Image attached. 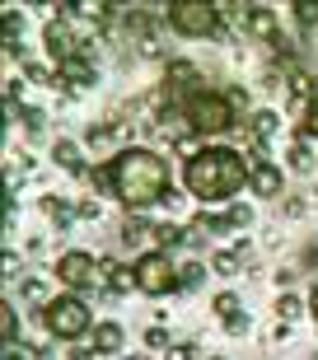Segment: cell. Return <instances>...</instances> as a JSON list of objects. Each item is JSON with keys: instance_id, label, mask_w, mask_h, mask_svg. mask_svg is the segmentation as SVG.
<instances>
[{"instance_id": "1", "label": "cell", "mask_w": 318, "mask_h": 360, "mask_svg": "<svg viewBox=\"0 0 318 360\" xmlns=\"http://www.w3.org/2000/svg\"><path fill=\"white\" fill-rule=\"evenodd\" d=\"M113 192H117L132 211H146L155 201L169 197V169L159 160L155 150H141V146H127L117 150V160H113Z\"/></svg>"}, {"instance_id": "2", "label": "cell", "mask_w": 318, "mask_h": 360, "mask_svg": "<svg viewBox=\"0 0 318 360\" xmlns=\"http://www.w3.org/2000/svg\"><path fill=\"white\" fill-rule=\"evenodd\" d=\"M253 164L229 146H201L197 160H187V192L197 201H225L248 183Z\"/></svg>"}, {"instance_id": "3", "label": "cell", "mask_w": 318, "mask_h": 360, "mask_svg": "<svg viewBox=\"0 0 318 360\" xmlns=\"http://www.w3.org/2000/svg\"><path fill=\"white\" fill-rule=\"evenodd\" d=\"M183 112H187V122H192L197 136H225L229 127H234V103H229V94H215V89L187 94Z\"/></svg>"}, {"instance_id": "4", "label": "cell", "mask_w": 318, "mask_h": 360, "mask_svg": "<svg viewBox=\"0 0 318 360\" xmlns=\"http://www.w3.org/2000/svg\"><path fill=\"white\" fill-rule=\"evenodd\" d=\"M42 323H47L52 337L75 342V337L89 333V304H84L80 295H52V304L42 309Z\"/></svg>"}, {"instance_id": "5", "label": "cell", "mask_w": 318, "mask_h": 360, "mask_svg": "<svg viewBox=\"0 0 318 360\" xmlns=\"http://www.w3.org/2000/svg\"><path fill=\"white\" fill-rule=\"evenodd\" d=\"M164 10H169L164 19L178 33H187V38H211L215 28H220V5H211V0H173Z\"/></svg>"}, {"instance_id": "6", "label": "cell", "mask_w": 318, "mask_h": 360, "mask_svg": "<svg viewBox=\"0 0 318 360\" xmlns=\"http://www.w3.org/2000/svg\"><path fill=\"white\" fill-rule=\"evenodd\" d=\"M136 285L141 295H169V290H183V281H178V267H173L169 253H146L136 257Z\"/></svg>"}, {"instance_id": "7", "label": "cell", "mask_w": 318, "mask_h": 360, "mask_svg": "<svg viewBox=\"0 0 318 360\" xmlns=\"http://www.w3.org/2000/svg\"><path fill=\"white\" fill-rule=\"evenodd\" d=\"M56 276H61V285H70V290H89V285L103 281V267H98L89 253H61Z\"/></svg>"}, {"instance_id": "8", "label": "cell", "mask_w": 318, "mask_h": 360, "mask_svg": "<svg viewBox=\"0 0 318 360\" xmlns=\"http://www.w3.org/2000/svg\"><path fill=\"white\" fill-rule=\"evenodd\" d=\"M243 28H248L253 38L272 42V47H276V42H281V24H276V10H267V5H248V10H243Z\"/></svg>"}, {"instance_id": "9", "label": "cell", "mask_w": 318, "mask_h": 360, "mask_svg": "<svg viewBox=\"0 0 318 360\" xmlns=\"http://www.w3.org/2000/svg\"><path fill=\"white\" fill-rule=\"evenodd\" d=\"M47 52H52L56 61L66 66L70 56H80V52H84V47H75V33H70V28L61 24V19H52V24H47Z\"/></svg>"}, {"instance_id": "10", "label": "cell", "mask_w": 318, "mask_h": 360, "mask_svg": "<svg viewBox=\"0 0 318 360\" xmlns=\"http://www.w3.org/2000/svg\"><path fill=\"white\" fill-rule=\"evenodd\" d=\"M281 169L276 164H267V160H253V174H248V187L257 192V197H281Z\"/></svg>"}, {"instance_id": "11", "label": "cell", "mask_w": 318, "mask_h": 360, "mask_svg": "<svg viewBox=\"0 0 318 360\" xmlns=\"http://www.w3.org/2000/svg\"><path fill=\"white\" fill-rule=\"evenodd\" d=\"M122 342H127V333H122L117 323H98V328H94V351H98V360H113L122 351Z\"/></svg>"}, {"instance_id": "12", "label": "cell", "mask_w": 318, "mask_h": 360, "mask_svg": "<svg viewBox=\"0 0 318 360\" xmlns=\"http://www.w3.org/2000/svg\"><path fill=\"white\" fill-rule=\"evenodd\" d=\"M164 80H169V89H192V94H201L197 84H201V70L192 66V61H169V75H164Z\"/></svg>"}, {"instance_id": "13", "label": "cell", "mask_w": 318, "mask_h": 360, "mask_svg": "<svg viewBox=\"0 0 318 360\" xmlns=\"http://www.w3.org/2000/svg\"><path fill=\"white\" fill-rule=\"evenodd\" d=\"M103 281H108V285H113L117 295L141 290V285H136V267H117V262H103Z\"/></svg>"}, {"instance_id": "14", "label": "cell", "mask_w": 318, "mask_h": 360, "mask_svg": "<svg viewBox=\"0 0 318 360\" xmlns=\"http://www.w3.org/2000/svg\"><path fill=\"white\" fill-rule=\"evenodd\" d=\"M61 84H94V66H89V56H84V52L70 56L66 66H61Z\"/></svg>"}, {"instance_id": "15", "label": "cell", "mask_w": 318, "mask_h": 360, "mask_svg": "<svg viewBox=\"0 0 318 360\" xmlns=\"http://www.w3.org/2000/svg\"><path fill=\"white\" fill-rule=\"evenodd\" d=\"M52 160L61 164L66 174H89V169H84V160H80V150H75V141H56V146H52Z\"/></svg>"}, {"instance_id": "16", "label": "cell", "mask_w": 318, "mask_h": 360, "mask_svg": "<svg viewBox=\"0 0 318 360\" xmlns=\"http://www.w3.org/2000/svg\"><path fill=\"white\" fill-rule=\"evenodd\" d=\"M150 239L159 243V253H164V248H183V243H187V229L173 225V220H164V225H155V234H150Z\"/></svg>"}, {"instance_id": "17", "label": "cell", "mask_w": 318, "mask_h": 360, "mask_svg": "<svg viewBox=\"0 0 318 360\" xmlns=\"http://www.w3.org/2000/svg\"><path fill=\"white\" fill-rule=\"evenodd\" d=\"M211 267H215V276H238L243 271V257L234 248H220V253H211Z\"/></svg>"}, {"instance_id": "18", "label": "cell", "mask_w": 318, "mask_h": 360, "mask_svg": "<svg viewBox=\"0 0 318 360\" xmlns=\"http://www.w3.org/2000/svg\"><path fill=\"white\" fill-rule=\"evenodd\" d=\"M0 337H5V347H19V314H14V304H0Z\"/></svg>"}, {"instance_id": "19", "label": "cell", "mask_w": 318, "mask_h": 360, "mask_svg": "<svg viewBox=\"0 0 318 360\" xmlns=\"http://www.w3.org/2000/svg\"><path fill=\"white\" fill-rule=\"evenodd\" d=\"M272 131H276V112H253V122H248L253 141H262V136H272Z\"/></svg>"}, {"instance_id": "20", "label": "cell", "mask_w": 318, "mask_h": 360, "mask_svg": "<svg viewBox=\"0 0 318 360\" xmlns=\"http://www.w3.org/2000/svg\"><path fill=\"white\" fill-rule=\"evenodd\" d=\"M211 309H215V314H220L225 323L234 319V314H243V309H238V295H229V290H225V295H215V300H211Z\"/></svg>"}, {"instance_id": "21", "label": "cell", "mask_w": 318, "mask_h": 360, "mask_svg": "<svg viewBox=\"0 0 318 360\" xmlns=\"http://www.w3.org/2000/svg\"><path fill=\"white\" fill-rule=\"evenodd\" d=\"M300 309H305V304H300V300L286 290V295L276 300V319H281V323H291V319H300Z\"/></svg>"}, {"instance_id": "22", "label": "cell", "mask_w": 318, "mask_h": 360, "mask_svg": "<svg viewBox=\"0 0 318 360\" xmlns=\"http://www.w3.org/2000/svg\"><path fill=\"white\" fill-rule=\"evenodd\" d=\"M24 75H28L33 84H61V75H52V70L38 66V61H24Z\"/></svg>"}, {"instance_id": "23", "label": "cell", "mask_w": 318, "mask_h": 360, "mask_svg": "<svg viewBox=\"0 0 318 360\" xmlns=\"http://www.w3.org/2000/svg\"><path fill=\"white\" fill-rule=\"evenodd\" d=\"M286 160H291L295 174H309V169H314V155H309V146H291V155H286Z\"/></svg>"}, {"instance_id": "24", "label": "cell", "mask_w": 318, "mask_h": 360, "mask_svg": "<svg viewBox=\"0 0 318 360\" xmlns=\"http://www.w3.org/2000/svg\"><path fill=\"white\" fill-rule=\"evenodd\" d=\"M84 178H89V183L98 187V192H108V187H117V183H113V164H94V169H89Z\"/></svg>"}, {"instance_id": "25", "label": "cell", "mask_w": 318, "mask_h": 360, "mask_svg": "<svg viewBox=\"0 0 318 360\" xmlns=\"http://www.w3.org/2000/svg\"><path fill=\"white\" fill-rule=\"evenodd\" d=\"M201 276H206V267H201V262H187V267H178V281H183V290H197Z\"/></svg>"}, {"instance_id": "26", "label": "cell", "mask_w": 318, "mask_h": 360, "mask_svg": "<svg viewBox=\"0 0 318 360\" xmlns=\"http://www.w3.org/2000/svg\"><path fill=\"white\" fill-rule=\"evenodd\" d=\"M291 10H295V19H300V24H318V0H295Z\"/></svg>"}, {"instance_id": "27", "label": "cell", "mask_w": 318, "mask_h": 360, "mask_svg": "<svg viewBox=\"0 0 318 360\" xmlns=\"http://www.w3.org/2000/svg\"><path fill=\"white\" fill-rule=\"evenodd\" d=\"M42 211L52 215V220H56V225H61V229L70 225V211H66V206H61V201H52V197H42Z\"/></svg>"}, {"instance_id": "28", "label": "cell", "mask_w": 318, "mask_h": 360, "mask_svg": "<svg viewBox=\"0 0 318 360\" xmlns=\"http://www.w3.org/2000/svg\"><path fill=\"white\" fill-rule=\"evenodd\" d=\"M24 300H33V304H42V309H47V304H52V295H47V290H42V285H38V281H24Z\"/></svg>"}, {"instance_id": "29", "label": "cell", "mask_w": 318, "mask_h": 360, "mask_svg": "<svg viewBox=\"0 0 318 360\" xmlns=\"http://www.w3.org/2000/svg\"><path fill=\"white\" fill-rule=\"evenodd\" d=\"M305 136H314V141H318V98L305 108Z\"/></svg>"}, {"instance_id": "30", "label": "cell", "mask_w": 318, "mask_h": 360, "mask_svg": "<svg viewBox=\"0 0 318 360\" xmlns=\"http://www.w3.org/2000/svg\"><path fill=\"white\" fill-rule=\"evenodd\" d=\"M225 328H229V333H234V337H243V333H248V328H253V319H248V314H234V319H229Z\"/></svg>"}, {"instance_id": "31", "label": "cell", "mask_w": 318, "mask_h": 360, "mask_svg": "<svg viewBox=\"0 0 318 360\" xmlns=\"http://www.w3.org/2000/svg\"><path fill=\"white\" fill-rule=\"evenodd\" d=\"M19 117H24V127H28V131H42V112H38V108H24Z\"/></svg>"}, {"instance_id": "32", "label": "cell", "mask_w": 318, "mask_h": 360, "mask_svg": "<svg viewBox=\"0 0 318 360\" xmlns=\"http://www.w3.org/2000/svg\"><path fill=\"white\" fill-rule=\"evenodd\" d=\"M229 220H234V229H243L253 220V211H248V206H229Z\"/></svg>"}, {"instance_id": "33", "label": "cell", "mask_w": 318, "mask_h": 360, "mask_svg": "<svg viewBox=\"0 0 318 360\" xmlns=\"http://www.w3.org/2000/svg\"><path fill=\"white\" fill-rule=\"evenodd\" d=\"M146 347H169V333H164V328H150V333H146Z\"/></svg>"}, {"instance_id": "34", "label": "cell", "mask_w": 318, "mask_h": 360, "mask_svg": "<svg viewBox=\"0 0 318 360\" xmlns=\"http://www.w3.org/2000/svg\"><path fill=\"white\" fill-rule=\"evenodd\" d=\"M75 215H80V220H98V201H80Z\"/></svg>"}, {"instance_id": "35", "label": "cell", "mask_w": 318, "mask_h": 360, "mask_svg": "<svg viewBox=\"0 0 318 360\" xmlns=\"http://www.w3.org/2000/svg\"><path fill=\"white\" fill-rule=\"evenodd\" d=\"M314 319H318V290H314Z\"/></svg>"}]
</instances>
